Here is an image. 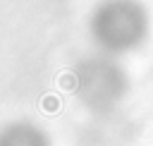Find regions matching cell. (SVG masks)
<instances>
[{"label": "cell", "instance_id": "cell-1", "mask_svg": "<svg viewBox=\"0 0 153 146\" xmlns=\"http://www.w3.org/2000/svg\"><path fill=\"white\" fill-rule=\"evenodd\" d=\"M91 36L105 55L131 53L148 36V12L139 0H105L91 17Z\"/></svg>", "mask_w": 153, "mask_h": 146}, {"label": "cell", "instance_id": "cell-2", "mask_svg": "<svg viewBox=\"0 0 153 146\" xmlns=\"http://www.w3.org/2000/svg\"><path fill=\"white\" fill-rule=\"evenodd\" d=\"M93 89H98V96H96V105L105 103V101H115L122 91V79H120V69L108 62V60H93V62H86L76 69V91L86 103L91 101L93 96Z\"/></svg>", "mask_w": 153, "mask_h": 146}, {"label": "cell", "instance_id": "cell-3", "mask_svg": "<svg viewBox=\"0 0 153 146\" xmlns=\"http://www.w3.org/2000/svg\"><path fill=\"white\" fill-rule=\"evenodd\" d=\"M0 146H50L45 132L31 122H14L0 132Z\"/></svg>", "mask_w": 153, "mask_h": 146}]
</instances>
